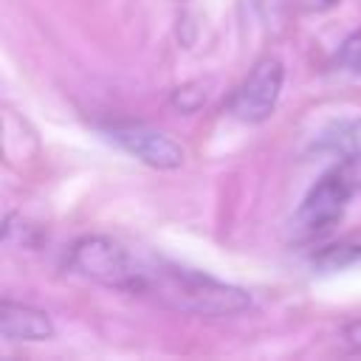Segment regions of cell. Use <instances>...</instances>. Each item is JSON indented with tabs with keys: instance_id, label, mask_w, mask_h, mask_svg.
I'll use <instances>...</instances> for the list:
<instances>
[{
	"instance_id": "6da1fadb",
	"label": "cell",
	"mask_w": 361,
	"mask_h": 361,
	"mask_svg": "<svg viewBox=\"0 0 361 361\" xmlns=\"http://www.w3.org/2000/svg\"><path fill=\"white\" fill-rule=\"evenodd\" d=\"M138 293H149L158 302L195 316H234L251 307V296L243 288L155 257H141Z\"/></svg>"
},
{
	"instance_id": "7a4b0ae2",
	"label": "cell",
	"mask_w": 361,
	"mask_h": 361,
	"mask_svg": "<svg viewBox=\"0 0 361 361\" xmlns=\"http://www.w3.org/2000/svg\"><path fill=\"white\" fill-rule=\"evenodd\" d=\"M68 265L104 288L113 290H127V293H138V282H141V257L135 251H130L124 243L104 237V234H87L82 240H76L71 245L68 254Z\"/></svg>"
},
{
	"instance_id": "3957f363",
	"label": "cell",
	"mask_w": 361,
	"mask_h": 361,
	"mask_svg": "<svg viewBox=\"0 0 361 361\" xmlns=\"http://www.w3.org/2000/svg\"><path fill=\"white\" fill-rule=\"evenodd\" d=\"M358 164H361V158H347L344 166L330 169L310 186V192L305 195V200L296 209V226L302 231L316 234V231L330 228L336 220H341L353 192L361 183V175L355 172Z\"/></svg>"
},
{
	"instance_id": "277c9868",
	"label": "cell",
	"mask_w": 361,
	"mask_h": 361,
	"mask_svg": "<svg viewBox=\"0 0 361 361\" xmlns=\"http://www.w3.org/2000/svg\"><path fill=\"white\" fill-rule=\"evenodd\" d=\"M282 82H285V65L276 56H262L234 90L228 102V113L245 124L265 121L279 102Z\"/></svg>"
},
{
	"instance_id": "5b68a950",
	"label": "cell",
	"mask_w": 361,
	"mask_h": 361,
	"mask_svg": "<svg viewBox=\"0 0 361 361\" xmlns=\"http://www.w3.org/2000/svg\"><path fill=\"white\" fill-rule=\"evenodd\" d=\"M107 138L121 147L124 152H130L133 158H138L147 166L155 169H178L183 164V147L169 138L161 130L144 127V124H118L107 130Z\"/></svg>"
},
{
	"instance_id": "8992f818",
	"label": "cell",
	"mask_w": 361,
	"mask_h": 361,
	"mask_svg": "<svg viewBox=\"0 0 361 361\" xmlns=\"http://www.w3.org/2000/svg\"><path fill=\"white\" fill-rule=\"evenodd\" d=\"M0 336L6 341H45L54 338V322L45 310L6 299L0 305Z\"/></svg>"
},
{
	"instance_id": "52a82bcc",
	"label": "cell",
	"mask_w": 361,
	"mask_h": 361,
	"mask_svg": "<svg viewBox=\"0 0 361 361\" xmlns=\"http://www.w3.org/2000/svg\"><path fill=\"white\" fill-rule=\"evenodd\" d=\"M319 149H327L341 158H361V118L333 121L316 141Z\"/></svg>"
},
{
	"instance_id": "ba28073f",
	"label": "cell",
	"mask_w": 361,
	"mask_h": 361,
	"mask_svg": "<svg viewBox=\"0 0 361 361\" xmlns=\"http://www.w3.org/2000/svg\"><path fill=\"white\" fill-rule=\"evenodd\" d=\"M336 62L341 71L353 73V76H361V34H353L341 42L338 54H336Z\"/></svg>"
},
{
	"instance_id": "9c48e42d",
	"label": "cell",
	"mask_w": 361,
	"mask_h": 361,
	"mask_svg": "<svg viewBox=\"0 0 361 361\" xmlns=\"http://www.w3.org/2000/svg\"><path fill=\"white\" fill-rule=\"evenodd\" d=\"M344 336H347V341L355 347V350H361V322H355V324H350L347 330H344Z\"/></svg>"
},
{
	"instance_id": "30bf717a",
	"label": "cell",
	"mask_w": 361,
	"mask_h": 361,
	"mask_svg": "<svg viewBox=\"0 0 361 361\" xmlns=\"http://www.w3.org/2000/svg\"><path fill=\"white\" fill-rule=\"evenodd\" d=\"M350 257H361V245H358L355 251H350Z\"/></svg>"
},
{
	"instance_id": "8fae6325",
	"label": "cell",
	"mask_w": 361,
	"mask_h": 361,
	"mask_svg": "<svg viewBox=\"0 0 361 361\" xmlns=\"http://www.w3.org/2000/svg\"><path fill=\"white\" fill-rule=\"evenodd\" d=\"M322 3H324V6H330V3H336V0H322Z\"/></svg>"
}]
</instances>
